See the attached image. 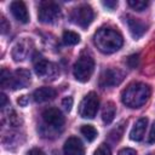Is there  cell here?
<instances>
[{"label":"cell","mask_w":155,"mask_h":155,"mask_svg":"<svg viewBox=\"0 0 155 155\" xmlns=\"http://www.w3.org/2000/svg\"><path fill=\"white\" fill-rule=\"evenodd\" d=\"M93 42L102 53L110 54L121 48L124 45V38L115 28L102 27L94 33Z\"/></svg>","instance_id":"obj_1"},{"label":"cell","mask_w":155,"mask_h":155,"mask_svg":"<svg viewBox=\"0 0 155 155\" xmlns=\"http://www.w3.org/2000/svg\"><path fill=\"white\" fill-rule=\"evenodd\" d=\"M151 93L150 86L144 82H132L121 93V101L122 103L131 108H140L147 103Z\"/></svg>","instance_id":"obj_2"},{"label":"cell","mask_w":155,"mask_h":155,"mask_svg":"<svg viewBox=\"0 0 155 155\" xmlns=\"http://www.w3.org/2000/svg\"><path fill=\"white\" fill-rule=\"evenodd\" d=\"M31 82V76L27 69H17L13 73L2 68L0 74V85L2 88L19 90L29 86Z\"/></svg>","instance_id":"obj_3"},{"label":"cell","mask_w":155,"mask_h":155,"mask_svg":"<svg viewBox=\"0 0 155 155\" xmlns=\"http://www.w3.org/2000/svg\"><path fill=\"white\" fill-rule=\"evenodd\" d=\"M94 70V61L88 54H81L73 67L74 78L80 82H87Z\"/></svg>","instance_id":"obj_4"},{"label":"cell","mask_w":155,"mask_h":155,"mask_svg":"<svg viewBox=\"0 0 155 155\" xmlns=\"http://www.w3.org/2000/svg\"><path fill=\"white\" fill-rule=\"evenodd\" d=\"M62 13L59 6L53 1H42L39 5V12L38 18L41 23L45 24H52L59 21Z\"/></svg>","instance_id":"obj_5"},{"label":"cell","mask_w":155,"mask_h":155,"mask_svg":"<svg viewBox=\"0 0 155 155\" xmlns=\"http://www.w3.org/2000/svg\"><path fill=\"white\" fill-rule=\"evenodd\" d=\"M94 18V12L92 7L87 4L79 5L74 7L70 12V19L74 24L81 27V28H87Z\"/></svg>","instance_id":"obj_6"},{"label":"cell","mask_w":155,"mask_h":155,"mask_svg":"<svg viewBox=\"0 0 155 155\" xmlns=\"http://www.w3.org/2000/svg\"><path fill=\"white\" fill-rule=\"evenodd\" d=\"M98 107H99V98L97 93L90 92L80 102L79 115L84 119H93L98 111Z\"/></svg>","instance_id":"obj_7"},{"label":"cell","mask_w":155,"mask_h":155,"mask_svg":"<svg viewBox=\"0 0 155 155\" xmlns=\"http://www.w3.org/2000/svg\"><path fill=\"white\" fill-rule=\"evenodd\" d=\"M34 70L39 78H42L45 80H54L59 75L58 67L54 63L48 62L40 56L34 62Z\"/></svg>","instance_id":"obj_8"},{"label":"cell","mask_w":155,"mask_h":155,"mask_svg":"<svg viewBox=\"0 0 155 155\" xmlns=\"http://www.w3.org/2000/svg\"><path fill=\"white\" fill-rule=\"evenodd\" d=\"M125 78V74L116 69V68H109L102 71V74L99 75V80H98V85L102 88H108V87H113L119 85Z\"/></svg>","instance_id":"obj_9"},{"label":"cell","mask_w":155,"mask_h":155,"mask_svg":"<svg viewBox=\"0 0 155 155\" xmlns=\"http://www.w3.org/2000/svg\"><path fill=\"white\" fill-rule=\"evenodd\" d=\"M41 117H42L44 124L47 127H51L52 130H56V131L58 128H62L64 122H65L64 115L57 108H47V109H45L42 111V114H41Z\"/></svg>","instance_id":"obj_10"},{"label":"cell","mask_w":155,"mask_h":155,"mask_svg":"<svg viewBox=\"0 0 155 155\" xmlns=\"http://www.w3.org/2000/svg\"><path fill=\"white\" fill-rule=\"evenodd\" d=\"M34 44L30 39L23 38L21 40H18L13 48H12V58L16 62H22L25 58H28V56H30V52L33 51Z\"/></svg>","instance_id":"obj_11"},{"label":"cell","mask_w":155,"mask_h":155,"mask_svg":"<svg viewBox=\"0 0 155 155\" xmlns=\"http://www.w3.org/2000/svg\"><path fill=\"white\" fill-rule=\"evenodd\" d=\"M125 19H126L125 22H126V24L128 27V30H130L131 35L134 39H139V38H142L145 34L148 25L144 22H142L138 18H134L132 16H126Z\"/></svg>","instance_id":"obj_12"},{"label":"cell","mask_w":155,"mask_h":155,"mask_svg":"<svg viewBox=\"0 0 155 155\" xmlns=\"http://www.w3.org/2000/svg\"><path fill=\"white\" fill-rule=\"evenodd\" d=\"M64 155H85V147L78 137H69L63 147Z\"/></svg>","instance_id":"obj_13"},{"label":"cell","mask_w":155,"mask_h":155,"mask_svg":"<svg viewBox=\"0 0 155 155\" xmlns=\"http://www.w3.org/2000/svg\"><path fill=\"white\" fill-rule=\"evenodd\" d=\"M10 10L12 16L21 23H28L29 22V13L27 10V6L23 1H12L10 5Z\"/></svg>","instance_id":"obj_14"},{"label":"cell","mask_w":155,"mask_h":155,"mask_svg":"<svg viewBox=\"0 0 155 155\" xmlns=\"http://www.w3.org/2000/svg\"><path fill=\"white\" fill-rule=\"evenodd\" d=\"M56 96H57V91L54 88H52V87H48V86L39 87L38 90H35L33 92V99L35 102H38V103L52 101Z\"/></svg>","instance_id":"obj_15"},{"label":"cell","mask_w":155,"mask_h":155,"mask_svg":"<svg viewBox=\"0 0 155 155\" xmlns=\"http://www.w3.org/2000/svg\"><path fill=\"white\" fill-rule=\"evenodd\" d=\"M148 126V119L147 117H140L136 121V124L133 125L131 132H130V138L134 142H139L143 139L145 130Z\"/></svg>","instance_id":"obj_16"},{"label":"cell","mask_w":155,"mask_h":155,"mask_svg":"<svg viewBox=\"0 0 155 155\" xmlns=\"http://www.w3.org/2000/svg\"><path fill=\"white\" fill-rule=\"evenodd\" d=\"M116 114V107L113 102H107L102 110V120L104 124H110Z\"/></svg>","instance_id":"obj_17"},{"label":"cell","mask_w":155,"mask_h":155,"mask_svg":"<svg viewBox=\"0 0 155 155\" xmlns=\"http://www.w3.org/2000/svg\"><path fill=\"white\" fill-rule=\"evenodd\" d=\"M80 131H81V134H82L88 142H93V140L97 138V136H98L97 130H96L92 125H82V127L80 128Z\"/></svg>","instance_id":"obj_18"},{"label":"cell","mask_w":155,"mask_h":155,"mask_svg":"<svg viewBox=\"0 0 155 155\" xmlns=\"http://www.w3.org/2000/svg\"><path fill=\"white\" fill-rule=\"evenodd\" d=\"M63 42L65 45H76L80 42V35L75 31H71V30H65L63 33Z\"/></svg>","instance_id":"obj_19"},{"label":"cell","mask_w":155,"mask_h":155,"mask_svg":"<svg viewBox=\"0 0 155 155\" xmlns=\"http://www.w3.org/2000/svg\"><path fill=\"white\" fill-rule=\"evenodd\" d=\"M124 125H125V121L120 122L114 130L110 131V133H109V139H110L111 142H117V140L121 138V136L124 134V128H125Z\"/></svg>","instance_id":"obj_20"},{"label":"cell","mask_w":155,"mask_h":155,"mask_svg":"<svg viewBox=\"0 0 155 155\" xmlns=\"http://www.w3.org/2000/svg\"><path fill=\"white\" fill-rule=\"evenodd\" d=\"M128 5H130L133 10L140 12V11L145 10V8L149 6V2H148V1H140V0H130V1H128Z\"/></svg>","instance_id":"obj_21"},{"label":"cell","mask_w":155,"mask_h":155,"mask_svg":"<svg viewBox=\"0 0 155 155\" xmlns=\"http://www.w3.org/2000/svg\"><path fill=\"white\" fill-rule=\"evenodd\" d=\"M93 155H111V150H110V148H109L105 143H102V144L96 149V151H94Z\"/></svg>","instance_id":"obj_22"},{"label":"cell","mask_w":155,"mask_h":155,"mask_svg":"<svg viewBox=\"0 0 155 155\" xmlns=\"http://www.w3.org/2000/svg\"><path fill=\"white\" fill-rule=\"evenodd\" d=\"M0 31H1L2 35L7 34L10 31V23L7 22L5 16H1V19H0Z\"/></svg>","instance_id":"obj_23"},{"label":"cell","mask_w":155,"mask_h":155,"mask_svg":"<svg viewBox=\"0 0 155 155\" xmlns=\"http://www.w3.org/2000/svg\"><path fill=\"white\" fill-rule=\"evenodd\" d=\"M138 62H139L138 54H131V56L127 58V65H128L131 69H134V68L138 65Z\"/></svg>","instance_id":"obj_24"},{"label":"cell","mask_w":155,"mask_h":155,"mask_svg":"<svg viewBox=\"0 0 155 155\" xmlns=\"http://www.w3.org/2000/svg\"><path fill=\"white\" fill-rule=\"evenodd\" d=\"M73 98L71 97H65V98H63V101H62V107L67 110V111H70V109H71V107H73Z\"/></svg>","instance_id":"obj_25"},{"label":"cell","mask_w":155,"mask_h":155,"mask_svg":"<svg viewBox=\"0 0 155 155\" xmlns=\"http://www.w3.org/2000/svg\"><path fill=\"white\" fill-rule=\"evenodd\" d=\"M148 143L149 144L155 143V121L151 125V128H150V132H149V136H148Z\"/></svg>","instance_id":"obj_26"},{"label":"cell","mask_w":155,"mask_h":155,"mask_svg":"<svg viewBox=\"0 0 155 155\" xmlns=\"http://www.w3.org/2000/svg\"><path fill=\"white\" fill-rule=\"evenodd\" d=\"M117 155H137V153H136V150H133L131 148H124L119 151Z\"/></svg>","instance_id":"obj_27"},{"label":"cell","mask_w":155,"mask_h":155,"mask_svg":"<svg viewBox=\"0 0 155 155\" xmlns=\"http://www.w3.org/2000/svg\"><path fill=\"white\" fill-rule=\"evenodd\" d=\"M103 5L109 10H114L117 6V1H103Z\"/></svg>","instance_id":"obj_28"},{"label":"cell","mask_w":155,"mask_h":155,"mask_svg":"<svg viewBox=\"0 0 155 155\" xmlns=\"http://www.w3.org/2000/svg\"><path fill=\"white\" fill-rule=\"evenodd\" d=\"M17 103L21 105V107H25L28 104V97L27 96H21L18 99H17Z\"/></svg>","instance_id":"obj_29"},{"label":"cell","mask_w":155,"mask_h":155,"mask_svg":"<svg viewBox=\"0 0 155 155\" xmlns=\"http://www.w3.org/2000/svg\"><path fill=\"white\" fill-rule=\"evenodd\" d=\"M7 103H8V101H7L6 94L5 93H1V96H0V107H1V109H4Z\"/></svg>","instance_id":"obj_30"},{"label":"cell","mask_w":155,"mask_h":155,"mask_svg":"<svg viewBox=\"0 0 155 155\" xmlns=\"http://www.w3.org/2000/svg\"><path fill=\"white\" fill-rule=\"evenodd\" d=\"M28 155H45V154H44V151H42L41 149H39V148H33V149H30V150L28 151Z\"/></svg>","instance_id":"obj_31"}]
</instances>
